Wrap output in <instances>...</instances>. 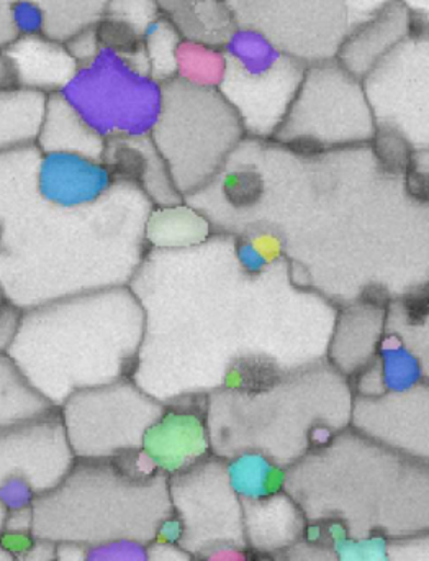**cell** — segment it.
<instances>
[{
  "label": "cell",
  "instance_id": "cell-1",
  "mask_svg": "<svg viewBox=\"0 0 429 561\" xmlns=\"http://www.w3.org/2000/svg\"><path fill=\"white\" fill-rule=\"evenodd\" d=\"M36 144L0 153V289L16 309L128 286L147 245L150 197L121 181L111 199L69 209L33 186Z\"/></svg>",
  "mask_w": 429,
  "mask_h": 561
},
{
  "label": "cell",
  "instance_id": "cell-2",
  "mask_svg": "<svg viewBox=\"0 0 429 561\" xmlns=\"http://www.w3.org/2000/svg\"><path fill=\"white\" fill-rule=\"evenodd\" d=\"M143 339L134 290L105 287L25 310L7 355L59 409L76 392L134 378Z\"/></svg>",
  "mask_w": 429,
  "mask_h": 561
},
{
  "label": "cell",
  "instance_id": "cell-3",
  "mask_svg": "<svg viewBox=\"0 0 429 561\" xmlns=\"http://www.w3.org/2000/svg\"><path fill=\"white\" fill-rule=\"evenodd\" d=\"M286 491L309 523L338 524L351 539L395 540L429 530V463L356 431L290 467Z\"/></svg>",
  "mask_w": 429,
  "mask_h": 561
},
{
  "label": "cell",
  "instance_id": "cell-4",
  "mask_svg": "<svg viewBox=\"0 0 429 561\" xmlns=\"http://www.w3.org/2000/svg\"><path fill=\"white\" fill-rule=\"evenodd\" d=\"M174 513L170 478L141 477L115 460H74L32 510V534L53 543L91 547L112 540L153 546Z\"/></svg>",
  "mask_w": 429,
  "mask_h": 561
},
{
  "label": "cell",
  "instance_id": "cell-5",
  "mask_svg": "<svg viewBox=\"0 0 429 561\" xmlns=\"http://www.w3.org/2000/svg\"><path fill=\"white\" fill-rule=\"evenodd\" d=\"M244 137L236 111L217 89L177 78L163 84V108L151 140L184 199L220 173Z\"/></svg>",
  "mask_w": 429,
  "mask_h": 561
},
{
  "label": "cell",
  "instance_id": "cell-6",
  "mask_svg": "<svg viewBox=\"0 0 429 561\" xmlns=\"http://www.w3.org/2000/svg\"><path fill=\"white\" fill-rule=\"evenodd\" d=\"M221 48L228 68L218 91L236 111L246 135L276 137L309 65L247 26H234Z\"/></svg>",
  "mask_w": 429,
  "mask_h": 561
},
{
  "label": "cell",
  "instance_id": "cell-7",
  "mask_svg": "<svg viewBox=\"0 0 429 561\" xmlns=\"http://www.w3.org/2000/svg\"><path fill=\"white\" fill-rule=\"evenodd\" d=\"M59 94L104 141L151 137L163 108V84L107 49L79 66Z\"/></svg>",
  "mask_w": 429,
  "mask_h": 561
},
{
  "label": "cell",
  "instance_id": "cell-8",
  "mask_svg": "<svg viewBox=\"0 0 429 561\" xmlns=\"http://www.w3.org/2000/svg\"><path fill=\"white\" fill-rule=\"evenodd\" d=\"M163 402L134 379L84 389L58 409L74 460H118L140 450Z\"/></svg>",
  "mask_w": 429,
  "mask_h": 561
},
{
  "label": "cell",
  "instance_id": "cell-9",
  "mask_svg": "<svg viewBox=\"0 0 429 561\" xmlns=\"http://www.w3.org/2000/svg\"><path fill=\"white\" fill-rule=\"evenodd\" d=\"M372 135L374 115L364 84L336 59H328L309 65L276 137L329 145L369 140Z\"/></svg>",
  "mask_w": 429,
  "mask_h": 561
},
{
  "label": "cell",
  "instance_id": "cell-10",
  "mask_svg": "<svg viewBox=\"0 0 429 561\" xmlns=\"http://www.w3.org/2000/svg\"><path fill=\"white\" fill-rule=\"evenodd\" d=\"M74 463L58 412L0 431V534L12 514L26 513Z\"/></svg>",
  "mask_w": 429,
  "mask_h": 561
},
{
  "label": "cell",
  "instance_id": "cell-11",
  "mask_svg": "<svg viewBox=\"0 0 429 561\" xmlns=\"http://www.w3.org/2000/svg\"><path fill=\"white\" fill-rule=\"evenodd\" d=\"M237 26L257 30L305 61L335 59L349 33L346 0H224Z\"/></svg>",
  "mask_w": 429,
  "mask_h": 561
},
{
  "label": "cell",
  "instance_id": "cell-12",
  "mask_svg": "<svg viewBox=\"0 0 429 561\" xmlns=\"http://www.w3.org/2000/svg\"><path fill=\"white\" fill-rule=\"evenodd\" d=\"M174 514L184 526L181 549L190 557L223 546H246L243 503L228 481L227 465L212 457L170 478Z\"/></svg>",
  "mask_w": 429,
  "mask_h": 561
},
{
  "label": "cell",
  "instance_id": "cell-13",
  "mask_svg": "<svg viewBox=\"0 0 429 561\" xmlns=\"http://www.w3.org/2000/svg\"><path fill=\"white\" fill-rule=\"evenodd\" d=\"M207 404L209 398L202 394L166 402L140 450L115 461L141 477L173 478L212 457Z\"/></svg>",
  "mask_w": 429,
  "mask_h": 561
},
{
  "label": "cell",
  "instance_id": "cell-14",
  "mask_svg": "<svg viewBox=\"0 0 429 561\" xmlns=\"http://www.w3.org/2000/svg\"><path fill=\"white\" fill-rule=\"evenodd\" d=\"M120 183L104 160L88 154L38 150L33 163V186L38 196L69 209L101 206Z\"/></svg>",
  "mask_w": 429,
  "mask_h": 561
},
{
  "label": "cell",
  "instance_id": "cell-15",
  "mask_svg": "<svg viewBox=\"0 0 429 561\" xmlns=\"http://www.w3.org/2000/svg\"><path fill=\"white\" fill-rule=\"evenodd\" d=\"M111 0H0V49L25 36L66 43L95 25Z\"/></svg>",
  "mask_w": 429,
  "mask_h": 561
},
{
  "label": "cell",
  "instance_id": "cell-16",
  "mask_svg": "<svg viewBox=\"0 0 429 561\" xmlns=\"http://www.w3.org/2000/svg\"><path fill=\"white\" fill-rule=\"evenodd\" d=\"M415 26L410 10L404 3H392L368 22L352 28L335 59L362 81L414 32Z\"/></svg>",
  "mask_w": 429,
  "mask_h": 561
},
{
  "label": "cell",
  "instance_id": "cell-17",
  "mask_svg": "<svg viewBox=\"0 0 429 561\" xmlns=\"http://www.w3.org/2000/svg\"><path fill=\"white\" fill-rule=\"evenodd\" d=\"M102 160L121 181L140 187L154 207H170L184 203L174 186L170 170L151 137L121 138L105 141Z\"/></svg>",
  "mask_w": 429,
  "mask_h": 561
},
{
  "label": "cell",
  "instance_id": "cell-18",
  "mask_svg": "<svg viewBox=\"0 0 429 561\" xmlns=\"http://www.w3.org/2000/svg\"><path fill=\"white\" fill-rule=\"evenodd\" d=\"M243 516L246 546L270 559L299 542L309 524L287 491L259 501H246Z\"/></svg>",
  "mask_w": 429,
  "mask_h": 561
},
{
  "label": "cell",
  "instance_id": "cell-19",
  "mask_svg": "<svg viewBox=\"0 0 429 561\" xmlns=\"http://www.w3.org/2000/svg\"><path fill=\"white\" fill-rule=\"evenodd\" d=\"M2 49L15 66L20 88L39 94H59L79 69L65 43L45 36H25Z\"/></svg>",
  "mask_w": 429,
  "mask_h": 561
},
{
  "label": "cell",
  "instance_id": "cell-20",
  "mask_svg": "<svg viewBox=\"0 0 429 561\" xmlns=\"http://www.w3.org/2000/svg\"><path fill=\"white\" fill-rule=\"evenodd\" d=\"M36 145L42 151H71L98 160L105 150V141L85 125L61 94L48 95Z\"/></svg>",
  "mask_w": 429,
  "mask_h": 561
},
{
  "label": "cell",
  "instance_id": "cell-21",
  "mask_svg": "<svg viewBox=\"0 0 429 561\" xmlns=\"http://www.w3.org/2000/svg\"><path fill=\"white\" fill-rule=\"evenodd\" d=\"M156 3L163 16L187 39L223 46L236 26L224 0H156Z\"/></svg>",
  "mask_w": 429,
  "mask_h": 561
},
{
  "label": "cell",
  "instance_id": "cell-22",
  "mask_svg": "<svg viewBox=\"0 0 429 561\" xmlns=\"http://www.w3.org/2000/svg\"><path fill=\"white\" fill-rule=\"evenodd\" d=\"M210 233V224L184 201L170 207H154L147 222L148 250H181L200 245Z\"/></svg>",
  "mask_w": 429,
  "mask_h": 561
},
{
  "label": "cell",
  "instance_id": "cell-23",
  "mask_svg": "<svg viewBox=\"0 0 429 561\" xmlns=\"http://www.w3.org/2000/svg\"><path fill=\"white\" fill-rule=\"evenodd\" d=\"M48 95L28 89L0 91V153L36 144Z\"/></svg>",
  "mask_w": 429,
  "mask_h": 561
},
{
  "label": "cell",
  "instance_id": "cell-24",
  "mask_svg": "<svg viewBox=\"0 0 429 561\" xmlns=\"http://www.w3.org/2000/svg\"><path fill=\"white\" fill-rule=\"evenodd\" d=\"M42 394L30 386L7 353H0V431L42 421L56 414Z\"/></svg>",
  "mask_w": 429,
  "mask_h": 561
},
{
  "label": "cell",
  "instance_id": "cell-25",
  "mask_svg": "<svg viewBox=\"0 0 429 561\" xmlns=\"http://www.w3.org/2000/svg\"><path fill=\"white\" fill-rule=\"evenodd\" d=\"M228 481L241 503L283 493L287 468L259 451H243L224 460Z\"/></svg>",
  "mask_w": 429,
  "mask_h": 561
},
{
  "label": "cell",
  "instance_id": "cell-26",
  "mask_svg": "<svg viewBox=\"0 0 429 561\" xmlns=\"http://www.w3.org/2000/svg\"><path fill=\"white\" fill-rule=\"evenodd\" d=\"M228 61L221 46L183 38L176 55V78L190 85L220 89Z\"/></svg>",
  "mask_w": 429,
  "mask_h": 561
},
{
  "label": "cell",
  "instance_id": "cell-27",
  "mask_svg": "<svg viewBox=\"0 0 429 561\" xmlns=\"http://www.w3.org/2000/svg\"><path fill=\"white\" fill-rule=\"evenodd\" d=\"M183 38L166 16H160L144 33L148 72L161 84L176 79V55Z\"/></svg>",
  "mask_w": 429,
  "mask_h": 561
},
{
  "label": "cell",
  "instance_id": "cell-28",
  "mask_svg": "<svg viewBox=\"0 0 429 561\" xmlns=\"http://www.w3.org/2000/svg\"><path fill=\"white\" fill-rule=\"evenodd\" d=\"M381 382L392 394H407L420 386L424 368L420 359L398 340L387 339L379 350Z\"/></svg>",
  "mask_w": 429,
  "mask_h": 561
},
{
  "label": "cell",
  "instance_id": "cell-29",
  "mask_svg": "<svg viewBox=\"0 0 429 561\" xmlns=\"http://www.w3.org/2000/svg\"><path fill=\"white\" fill-rule=\"evenodd\" d=\"M348 3L349 32L378 15L392 3H404L415 19V25L429 26V0H346Z\"/></svg>",
  "mask_w": 429,
  "mask_h": 561
},
{
  "label": "cell",
  "instance_id": "cell-30",
  "mask_svg": "<svg viewBox=\"0 0 429 561\" xmlns=\"http://www.w3.org/2000/svg\"><path fill=\"white\" fill-rule=\"evenodd\" d=\"M104 15L114 16L128 25L135 26L138 32L147 30L156 22L161 13L156 0H111Z\"/></svg>",
  "mask_w": 429,
  "mask_h": 561
},
{
  "label": "cell",
  "instance_id": "cell-31",
  "mask_svg": "<svg viewBox=\"0 0 429 561\" xmlns=\"http://www.w3.org/2000/svg\"><path fill=\"white\" fill-rule=\"evenodd\" d=\"M150 547L138 540H112L88 547L84 561H150Z\"/></svg>",
  "mask_w": 429,
  "mask_h": 561
},
{
  "label": "cell",
  "instance_id": "cell-32",
  "mask_svg": "<svg viewBox=\"0 0 429 561\" xmlns=\"http://www.w3.org/2000/svg\"><path fill=\"white\" fill-rule=\"evenodd\" d=\"M389 540L372 537V539H351L345 537L336 543L338 561H387Z\"/></svg>",
  "mask_w": 429,
  "mask_h": 561
},
{
  "label": "cell",
  "instance_id": "cell-33",
  "mask_svg": "<svg viewBox=\"0 0 429 561\" xmlns=\"http://www.w3.org/2000/svg\"><path fill=\"white\" fill-rule=\"evenodd\" d=\"M273 561H338V556L335 546L302 537L299 542L273 557Z\"/></svg>",
  "mask_w": 429,
  "mask_h": 561
},
{
  "label": "cell",
  "instance_id": "cell-34",
  "mask_svg": "<svg viewBox=\"0 0 429 561\" xmlns=\"http://www.w3.org/2000/svg\"><path fill=\"white\" fill-rule=\"evenodd\" d=\"M387 561H429V530L389 540Z\"/></svg>",
  "mask_w": 429,
  "mask_h": 561
},
{
  "label": "cell",
  "instance_id": "cell-35",
  "mask_svg": "<svg viewBox=\"0 0 429 561\" xmlns=\"http://www.w3.org/2000/svg\"><path fill=\"white\" fill-rule=\"evenodd\" d=\"M66 48L69 49L79 66L85 65V62L94 59L95 56L101 53V45H98L97 35H95L94 25L89 28L82 30V32L76 33L71 39L65 43Z\"/></svg>",
  "mask_w": 429,
  "mask_h": 561
},
{
  "label": "cell",
  "instance_id": "cell-36",
  "mask_svg": "<svg viewBox=\"0 0 429 561\" xmlns=\"http://www.w3.org/2000/svg\"><path fill=\"white\" fill-rule=\"evenodd\" d=\"M237 265L246 275L256 276L266 268L267 256L253 240H240L234 247Z\"/></svg>",
  "mask_w": 429,
  "mask_h": 561
},
{
  "label": "cell",
  "instance_id": "cell-37",
  "mask_svg": "<svg viewBox=\"0 0 429 561\" xmlns=\"http://www.w3.org/2000/svg\"><path fill=\"white\" fill-rule=\"evenodd\" d=\"M193 561H273V559L254 552L247 546H223L193 557Z\"/></svg>",
  "mask_w": 429,
  "mask_h": 561
},
{
  "label": "cell",
  "instance_id": "cell-38",
  "mask_svg": "<svg viewBox=\"0 0 429 561\" xmlns=\"http://www.w3.org/2000/svg\"><path fill=\"white\" fill-rule=\"evenodd\" d=\"M36 537L32 533H16V530H3L0 534V547L13 559H19L23 553L28 552L35 546Z\"/></svg>",
  "mask_w": 429,
  "mask_h": 561
},
{
  "label": "cell",
  "instance_id": "cell-39",
  "mask_svg": "<svg viewBox=\"0 0 429 561\" xmlns=\"http://www.w3.org/2000/svg\"><path fill=\"white\" fill-rule=\"evenodd\" d=\"M20 88L19 75L5 49H0V91H13Z\"/></svg>",
  "mask_w": 429,
  "mask_h": 561
},
{
  "label": "cell",
  "instance_id": "cell-40",
  "mask_svg": "<svg viewBox=\"0 0 429 561\" xmlns=\"http://www.w3.org/2000/svg\"><path fill=\"white\" fill-rule=\"evenodd\" d=\"M15 561H56V543L36 539L35 546Z\"/></svg>",
  "mask_w": 429,
  "mask_h": 561
},
{
  "label": "cell",
  "instance_id": "cell-41",
  "mask_svg": "<svg viewBox=\"0 0 429 561\" xmlns=\"http://www.w3.org/2000/svg\"><path fill=\"white\" fill-rule=\"evenodd\" d=\"M150 561H193V557L181 547H150Z\"/></svg>",
  "mask_w": 429,
  "mask_h": 561
},
{
  "label": "cell",
  "instance_id": "cell-42",
  "mask_svg": "<svg viewBox=\"0 0 429 561\" xmlns=\"http://www.w3.org/2000/svg\"><path fill=\"white\" fill-rule=\"evenodd\" d=\"M85 550L78 543H56V561H84Z\"/></svg>",
  "mask_w": 429,
  "mask_h": 561
},
{
  "label": "cell",
  "instance_id": "cell-43",
  "mask_svg": "<svg viewBox=\"0 0 429 561\" xmlns=\"http://www.w3.org/2000/svg\"><path fill=\"white\" fill-rule=\"evenodd\" d=\"M0 561H15V559H13L7 550H3L2 547H0Z\"/></svg>",
  "mask_w": 429,
  "mask_h": 561
}]
</instances>
